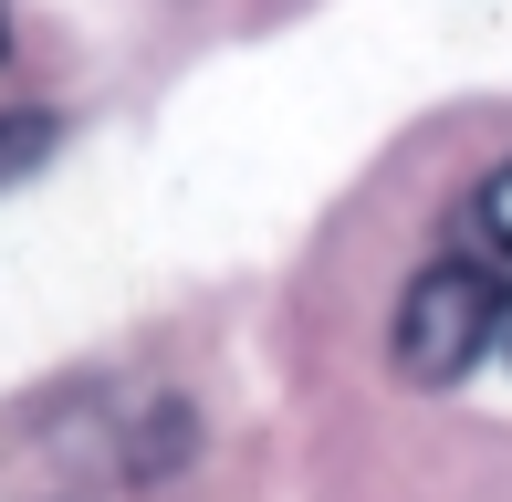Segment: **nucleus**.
Masks as SVG:
<instances>
[{"mask_svg":"<svg viewBox=\"0 0 512 502\" xmlns=\"http://www.w3.org/2000/svg\"><path fill=\"white\" fill-rule=\"evenodd\" d=\"M492 335H502V272L481 251H450L398 293V367L418 387H460L492 356Z\"/></svg>","mask_w":512,"mask_h":502,"instance_id":"f257e3e1","label":"nucleus"},{"mask_svg":"<svg viewBox=\"0 0 512 502\" xmlns=\"http://www.w3.org/2000/svg\"><path fill=\"white\" fill-rule=\"evenodd\" d=\"M42 157H53V116H0V189L32 178Z\"/></svg>","mask_w":512,"mask_h":502,"instance_id":"7ed1b4c3","label":"nucleus"},{"mask_svg":"<svg viewBox=\"0 0 512 502\" xmlns=\"http://www.w3.org/2000/svg\"><path fill=\"white\" fill-rule=\"evenodd\" d=\"M471 231H481V262H512V168H492V178H481Z\"/></svg>","mask_w":512,"mask_h":502,"instance_id":"f03ea898","label":"nucleus"}]
</instances>
